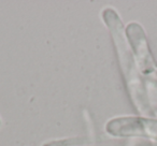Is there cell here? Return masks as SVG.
Masks as SVG:
<instances>
[{"instance_id":"1","label":"cell","mask_w":157,"mask_h":146,"mask_svg":"<svg viewBox=\"0 0 157 146\" xmlns=\"http://www.w3.org/2000/svg\"><path fill=\"white\" fill-rule=\"evenodd\" d=\"M83 139H69V140H61L58 142H52L50 144H46L45 146H69L75 145V144H82Z\"/></svg>"}]
</instances>
